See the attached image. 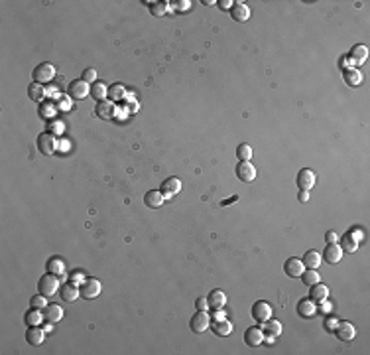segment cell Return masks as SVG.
I'll list each match as a JSON object with an SVG mask.
<instances>
[{
	"instance_id": "6da1fadb",
	"label": "cell",
	"mask_w": 370,
	"mask_h": 355,
	"mask_svg": "<svg viewBox=\"0 0 370 355\" xmlns=\"http://www.w3.org/2000/svg\"><path fill=\"white\" fill-rule=\"evenodd\" d=\"M32 77H34V83L46 85V83L53 81V77H55V67H53L52 63H48V61H44V63H40L38 67H34Z\"/></svg>"
},
{
	"instance_id": "7a4b0ae2",
	"label": "cell",
	"mask_w": 370,
	"mask_h": 355,
	"mask_svg": "<svg viewBox=\"0 0 370 355\" xmlns=\"http://www.w3.org/2000/svg\"><path fill=\"white\" fill-rule=\"evenodd\" d=\"M61 286H59V276H55V274H44L42 278H40V282H38V290H40V294H44V296H53L57 290H59Z\"/></svg>"
},
{
	"instance_id": "3957f363",
	"label": "cell",
	"mask_w": 370,
	"mask_h": 355,
	"mask_svg": "<svg viewBox=\"0 0 370 355\" xmlns=\"http://www.w3.org/2000/svg\"><path fill=\"white\" fill-rule=\"evenodd\" d=\"M209 326H211V316L205 312V310H197L195 314H193V318L189 320V328H191V332L193 334H203L205 330H209Z\"/></svg>"
},
{
	"instance_id": "277c9868",
	"label": "cell",
	"mask_w": 370,
	"mask_h": 355,
	"mask_svg": "<svg viewBox=\"0 0 370 355\" xmlns=\"http://www.w3.org/2000/svg\"><path fill=\"white\" fill-rule=\"evenodd\" d=\"M209 328H211L213 334L219 336V338H226V336L232 334V322L226 320L224 316H217V312H215V316L211 318V326H209Z\"/></svg>"
},
{
	"instance_id": "5b68a950",
	"label": "cell",
	"mask_w": 370,
	"mask_h": 355,
	"mask_svg": "<svg viewBox=\"0 0 370 355\" xmlns=\"http://www.w3.org/2000/svg\"><path fill=\"white\" fill-rule=\"evenodd\" d=\"M79 292L85 300H93L101 294V282L97 278H85L81 284H79Z\"/></svg>"
},
{
	"instance_id": "8992f818",
	"label": "cell",
	"mask_w": 370,
	"mask_h": 355,
	"mask_svg": "<svg viewBox=\"0 0 370 355\" xmlns=\"http://www.w3.org/2000/svg\"><path fill=\"white\" fill-rule=\"evenodd\" d=\"M67 95H69L73 101L87 99V97L91 95V85H89L87 81H83V79H75V81L69 83V87H67Z\"/></svg>"
},
{
	"instance_id": "52a82bcc",
	"label": "cell",
	"mask_w": 370,
	"mask_h": 355,
	"mask_svg": "<svg viewBox=\"0 0 370 355\" xmlns=\"http://www.w3.org/2000/svg\"><path fill=\"white\" fill-rule=\"evenodd\" d=\"M252 318L258 322V324H264L272 318V306L266 302V300H258L252 304Z\"/></svg>"
},
{
	"instance_id": "ba28073f",
	"label": "cell",
	"mask_w": 370,
	"mask_h": 355,
	"mask_svg": "<svg viewBox=\"0 0 370 355\" xmlns=\"http://www.w3.org/2000/svg\"><path fill=\"white\" fill-rule=\"evenodd\" d=\"M38 150H40L44 156H52V154L57 150L55 136L50 134V132H42V134L38 136Z\"/></svg>"
},
{
	"instance_id": "9c48e42d",
	"label": "cell",
	"mask_w": 370,
	"mask_h": 355,
	"mask_svg": "<svg viewBox=\"0 0 370 355\" xmlns=\"http://www.w3.org/2000/svg\"><path fill=\"white\" fill-rule=\"evenodd\" d=\"M244 344L250 346V348H258L264 344V330L254 326V328H248L244 332Z\"/></svg>"
},
{
	"instance_id": "30bf717a",
	"label": "cell",
	"mask_w": 370,
	"mask_h": 355,
	"mask_svg": "<svg viewBox=\"0 0 370 355\" xmlns=\"http://www.w3.org/2000/svg\"><path fill=\"white\" fill-rule=\"evenodd\" d=\"M315 179H317V176H315V172H313V170L303 168V170H299V174H297L296 183H297V187H299V189L309 191V189L315 185Z\"/></svg>"
},
{
	"instance_id": "8fae6325",
	"label": "cell",
	"mask_w": 370,
	"mask_h": 355,
	"mask_svg": "<svg viewBox=\"0 0 370 355\" xmlns=\"http://www.w3.org/2000/svg\"><path fill=\"white\" fill-rule=\"evenodd\" d=\"M159 191L163 193V197H173V195H177V193L181 191V181H179V178H175V176L165 178V179L161 181Z\"/></svg>"
},
{
	"instance_id": "7c38bea8",
	"label": "cell",
	"mask_w": 370,
	"mask_h": 355,
	"mask_svg": "<svg viewBox=\"0 0 370 355\" xmlns=\"http://www.w3.org/2000/svg\"><path fill=\"white\" fill-rule=\"evenodd\" d=\"M236 178L244 183H250L256 179V168L250 162H238L236 164Z\"/></svg>"
},
{
	"instance_id": "4fadbf2b",
	"label": "cell",
	"mask_w": 370,
	"mask_h": 355,
	"mask_svg": "<svg viewBox=\"0 0 370 355\" xmlns=\"http://www.w3.org/2000/svg\"><path fill=\"white\" fill-rule=\"evenodd\" d=\"M323 259H325L329 265L341 263V259H343V249H341V245H339V243H327V247H325V251H323Z\"/></svg>"
},
{
	"instance_id": "5bb4252c",
	"label": "cell",
	"mask_w": 370,
	"mask_h": 355,
	"mask_svg": "<svg viewBox=\"0 0 370 355\" xmlns=\"http://www.w3.org/2000/svg\"><path fill=\"white\" fill-rule=\"evenodd\" d=\"M335 336H337L341 342H351V340H355L357 330H355V326H353L351 322H339L337 328H335Z\"/></svg>"
},
{
	"instance_id": "9a60e30c",
	"label": "cell",
	"mask_w": 370,
	"mask_h": 355,
	"mask_svg": "<svg viewBox=\"0 0 370 355\" xmlns=\"http://www.w3.org/2000/svg\"><path fill=\"white\" fill-rule=\"evenodd\" d=\"M114 113H116V107H114V103L112 101H101V103H97V107H95V115L99 117V118H103V120H106V118H112L114 117Z\"/></svg>"
},
{
	"instance_id": "2e32d148",
	"label": "cell",
	"mask_w": 370,
	"mask_h": 355,
	"mask_svg": "<svg viewBox=\"0 0 370 355\" xmlns=\"http://www.w3.org/2000/svg\"><path fill=\"white\" fill-rule=\"evenodd\" d=\"M315 312H317V306L311 298H303L297 302V316L299 318H311V316H315Z\"/></svg>"
},
{
	"instance_id": "e0dca14e",
	"label": "cell",
	"mask_w": 370,
	"mask_h": 355,
	"mask_svg": "<svg viewBox=\"0 0 370 355\" xmlns=\"http://www.w3.org/2000/svg\"><path fill=\"white\" fill-rule=\"evenodd\" d=\"M26 340H28L30 346H42L44 340H46V332H44L40 326H28Z\"/></svg>"
},
{
	"instance_id": "ac0fdd59",
	"label": "cell",
	"mask_w": 370,
	"mask_h": 355,
	"mask_svg": "<svg viewBox=\"0 0 370 355\" xmlns=\"http://www.w3.org/2000/svg\"><path fill=\"white\" fill-rule=\"evenodd\" d=\"M303 270H305V265H303L299 259H296V257L288 259V261H286V265H284V272H286L290 278H299Z\"/></svg>"
},
{
	"instance_id": "d6986e66",
	"label": "cell",
	"mask_w": 370,
	"mask_h": 355,
	"mask_svg": "<svg viewBox=\"0 0 370 355\" xmlns=\"http://www.w3.org/2000/svg\"><path fill=\"white\" fill-rule=\"evenodd\" d=\"M230 16H232V20H236V22H246V20L250 18V8H248V4H244V2H234V6L230 8Z\"/></svg>"
},
{
	"instance_id": "ffe728a7",
	"label": "cell",
	"mask_w": 370,
	"mask_h": 355,
	"mask_svg": "<svg viewBox=\"0 0 370 355\" xmlns=\"http://www.w3.org/2000/svg\"><path fill=\"white\" fill-rule=\"evenodd\" d=\"M207 304H209V308H213V310H222L224 304H226L224 292H222V290H217V288L211 290L209 296H207Z\"/></svg>"
},
{
	"instance_id": "44dd1931",
	"label": "cell",
	"mask_w": 370,
	"mask_h": 355,
	"mask_svg": "<svg viewBox=\"0 0 370 355\" xmlns=\"http://www.w3.org/2000/svg\"><path fill=\"white\" fill-rule=\"evenodd\" d=\"M44 318L50 324H57L59 320H63V308L59 304H48V308L44 310Z\"/></svg>"
},
{
	"instance_id": "7402d4cb",
	"label": "cell",
	"mask_w": 370,
	"mask_h": 355,
	"mask_svg": "<svg viewBox=\"0 0 370 355\" xmlns=\"http://www.w3.org/2000/svg\"><path fill=\"white\" fill-rule=\"evenodd\" d=\"M163 201H165V197H163V193L158 191V189H150L148 193L144 195V203H146V207H150V209H158V207H161Z\"/></svg>"
},
{
	"instance_id": "603a6c76",
	"label": "cell",
	"mask_w": 370,
	"mask_h": 355,
	"mask_svg": "<svg viewBox=\"0 0 370 355\" xmlns=\"http://www.w3.org/2000/svg\"><path fill=\"white\" fill-rule=\"evenodd\" d=\"M59 296H61V300L63 302H75L79 296H81V292H79V286H75L73 282H69V284H63L61 288H59Z\"/></svg>"
},
{
	"instance_id": "cb8c5ba5",
	"label": "cell",
	"mask_w": 370,
	"mask_h": 355,
	"mask_svg": "<svg viewBox=\"0 0 370 355\" xmlns=\"http://www.w3.org/2000/svg\"><path fill=\"white\" fill-rule=\"evenodd\" d=\"M46 270H48L50 274L63 276V274H65V263H63V259H59V257H50L48 263H46Z\"/></svg>"
},
{
	"instance_id": "d4e9b609",
	"label": "cell",
	"mask_w": 370,
	"mask_h": 355,
	"mask_svg": "<svg viewBox=\"0 0 370 355\" xmlns=\"http://www.w3.org/2000/svg\"><path fill=\"white\" fill-rule=\"evenodd\" d=\"M327 296H329V288H327V284L317 282V284L309 286V298H311L313 302H323Z\"/></svg>"
},
{
	"instance_id": "484cf974",
	"label": "cell",
	"mask_w": 370,
	"mask_h": 355,
	"mask_svg": "<svg viewBox=\"0 0 370 355\" xmlns=\"http://www.w3.org/2000/svg\"><path fill=\"white\" fill-rule=\"evenodd\" d=\"M367 58H369V48L367 46H363V44H359V46H353V50H351V61L357 65H363L365 61H367Z\"/></svg>"
},
{
	"instance_id": "4316f807",
	"label": "cell",
	"mask_w": 370,
	"mask_h": 355,
	"mask_svg": "<svg viewBox=\"0 0 370 355\" xmlns=\"http://www.w3.org/2000/svg\"><path fill=\"white\" fill-rule=\"evenodd\" d=\"M301 263L305 265V268H319L321 263H323V257H321L319 251H313V249H311V251H307V253L303 255Z\"/></svg>"
},
{
	"instance_id": "83f0119b",
	"label": "cell",
	"mask_w": 370,
	"mask_h": 355,
	"mask_svg": "<svg viewBox=\"0 0 370 355\" xmlns=\"http://www.w3.org/2000/svg\"><path fill=\"white\" fill-rule=\"evenodd\" d=\"M264 336H268V338H280L282 336V324L278 322V320H268V322H264Z\"/></svg>"
},
{
	"instance_id": "f1b7e54d",
	"label": "cell",
	"mask_w": 370,
	"mask_h": 355,
	"mask_svg": "<svg viewBox=\"0 0 370 355\" xmlns=\"http://www.w3.org/2000/svg\"><path fill=\"white\" fill-rule=\"evenodd\" d=\"M301 282L305 284V286H313V284H317V282H321V276H319V272H317V268H305L303 272H301Z\"/></svg>"
},
{
	"instance_id": "f546056e",
	"label": "cell",
	"mask_w": 370,
	"mask_h": 355,
	"mask_svg": "<svg viewBox=\"0 0 370 355\" xmlns=\"http://www.w3.org/2000/svg\"><path fill=\"white\" fill-rule=\"evenodd\" d=\"M44 320H46V318H44L42 310H36V308L28 310V312H26V316H24L26 326H42V322H44Z\"/></svg>"
},
{
	"instance_id": "4dcf8cb0",
	"label": "cell",
	"mask_w": 370,
	"mask_h": 355,
	"mask_svg": "<svg viewBox=\"0 0 370 355\" xmlns=\"http://www.w3.org/2000/svg\"><path fill=\"white\" fill-rule=\"evenodd\" d=\"M91 97L97 99V103L106 101V97H108V87H106L105 83H101V81L93 83V85H91Z\"/></svg>"
},
{
	"instance_id": "1f68e13d",
	"label": "cell",
	"mask_w": 370,
	"mask_h": 355,
	"mask_svg": "<svg viewBox=\"0 0 370 355\" xmlns=\"http://www.w3.org/2000/svg\"><path fill=\"white\" fill-rule=\"evenodd\" d=\"M28 97L32 101H36V103H44V99H46V87L42 83H32L28 87Z\"/></svg>"
},
{
	"instance_id": "d6a6232c",
	"label": "cell",
	"mask_w": 370,
	"mask_h": 355,
	"mask_svg": "<svg viewBox=\"0 0 370 355\" xmlns=\"http://www.w3.org/2000/svg\"><path fill=\"white\" fill-rule=\"evenodd\" d=\"M57 115V105L50 103V101H44L40 105V117L46 118V120H53V117Z\"/></svg>"
},
{
	"instance_id": "836d02e7",
	"label": "cell",
	"mask_w": 370,
	"mask_h": 355,
	"mask_svg": "<svg viewBox=\"0 0 370 355\" xmlns=\"http://www.w3.org/2000/svg\"><path fill=\"white\" fill-rule=\"evenodd\" d=\"M124 97H126V89L122 87L120 83H112V85L108 87V101L116 103V101H122Z\"/></svg>"
},
{
	"instance_id": "e575fe53",
	"label": "cell",
	"mask_w": 370,
	"mask_h": 355,
	"mask_svg": "<svg viewBox=\"0 0 370 355\" xmlns=\"http://www.w3.org/2000/svg\"><path fill=\"white\" fill-rule=\"evenodd\" d=\"M345 81L351 85V87H359L363 83V73L359 69H347L345 71Z\"/></svg>"
},
{
	"instance_id": "d590c367",
	"label": "cell",
	"mask_w": 370,
	"mask_h": 355,
	"mask_svg": "<svg viewBox=\"0 0 370 355\" xmlns=\"http://www.w3.org/2000/svg\"><path fill=\"white\" fill-rule=\"evenodd\" d=\"M341 249H343L345 253H357V251H359V241H355V239L351 237V233H347V235L341 239Z\"/></svg>"
},
{
	"instance_id": "8d00e7d4",
	"label": "cell",
	"mask_w": 370,
	"mask_h": 355,
	"mask_svg": "<svg viewBox=\"0 0 370 355\" xmlns=\"http://www.w3.org/2000/svg\"><path fill=\"white\" fill-rule=\"evenodd\" d=\"M236 158H238L240 162H250V158H252V146L246 144V142L238 144V148H236Z\"/></svg>"
},
{
	"instance_id": "74e56055",
	"label": "cell",
	"mask_w": 370,
	"mask_h": 355,
	"mask_svg": "<svg viewBox=\"0 0 370 355\" xmlns=\"http://www.w3.org/2000/svg\"><path fill=\"white\" fill-rule=\"evenodd\" d=\"M48 296H44V294H36V296H32L30 298V306L32 308H36V310H46L48 308V300H46Z\"/></svg>"
},
{
	"instance_id": "f35d334b",
	"label": "cell",
	"mask_w": 370,
	"mask_h": 355,
	"mask_svg": "<svg viewBox=\"0 0 370 355\" xmlns=\"http://www.w3.org/2000/svg\"><path fill=\"white\" fill-rule=\"evenodd\" d=\"M150 12L154 16H163L167 12V2H154V4H150Z\"/></svg>"
},
{
	"instance_id": "ab89813d",
	"label": "cell",
	"mask_w": 370,
	"mask_h": 355,
	"mask_svg": "<svg viewBox=\"0 0 370 355\" xmlns=\"http://www.w3.org/2000/svg\"><path fill=\"white\" fill-rule=\"evenodd\" d=\"M83 81H87V83H97V71L93 69V67H87L85 71H83V77H81Z\"/></svg>"
},
{
	"instance_id": "60d3db41",
	"label": "cell",
	"mask_w": 370,
	"mask_h": 355,
	"mask_svg": "<svg viewBox=\"0 0 370 355\" xmlns=\"http://www.w3.org/2000/svg\"><path fill=\"white\" fill-rule=\"evenodd\" d=\"M48 130H50V134H53V136H55V134H61V132H63V124H61V122L52 120V122H50V126H48Z\"/></svg>"
},
{
	"instance_id": "b9f144b4",
	"label": "cell",
	"mask_w": 370,
	"mask_h": 355,
	"mask_svg": "<svg viewBox=\"0 0 370 355\" xmlns=\"http://www.w3.org/2000/svg\"><path fill=\"white\" fill-rule=\"evenodd\" d=\"M337 324H339V318H333V316H331V318H327V320H325V324H323V326H325V330H327V332H335Z\"/></svg>"
},
{
	"instance_id": "7bdbcfd3",
	"label": "cell",
	"mask_w": 370,
	"mask_h": 355,
	"mask_svg": "<svg viewBox=\"0 0 370 355\" xmlns=\"http://www.w3.org/2000/svg\"><path fill=\"white\" fill-rule=\"evenodd\" d=\"M71 97H59V101H57V107L59 109H63V111H69V107H71Z\"/></svg>"
},
{
	"instance_id": "ee69618b",
	"label": "cell",
	"mask_w": 370,
	"mask_h": 355,
	"mask_svg": "<svg viewBox=\"0 0 370 355\" xmlns=\"http://www.w3.org/2000/svg\"><path fill=\"white\" fill-rule=\"evenodd\" d=\"M175 8H177L179 12L189 10V8H191V2H189V0H179V2H175Z\"/></svg>"
},
{
	"instance_id": "f6af8a7d",
	"label": "cell",
	"mask_w": 370,
	"mask_h": 355,
	"mask_svg": "<svg viewBox=\"0 0 370 355\" xmlns=\"http://www.w3.org/2000/svg\"><path fill=\"white\" fill-rule=\"evenodd\" d=\"M325 241H327V243H339V235H337L335 231H327V233H325Z\"/></svg>"
},
{
	"instance_id": "bcb514c9",
	"label": "cell",
	"mask_w": 370,
	"mask_h": 355,
	"mask_svg": "<svg viewBox=\"0 0 370 355\" xmlns=\"http://www.w3.org/2000/svg\"><path fill=\"white\" fill-rule=\"evenodd\" d=\"M195 308H197V310H207V308H209V304H207V298H197V302H195Z\"/></svg>"
},
{
	"instance_id": "7dc6e473",
	"label": "cell",
	"mask_w": 370,
	"mask_h": 355,
	"mask_svg": "<svg viewBox=\"0 0 370 355\" xmlns=\"http://www.w3.org/2000/svg\"><path fill=\"white\" fill-rule=\"evenodd\" d=\"M217 4H219V8H221V10H230L234 2H232V0H219Z\"/></svg>"
},
{
	"instance_id": "c3c4849f",
	"label": "cell",
	"mask_w": 370,
	"mask_h": 355,
	"mask_svg": "<svg viewBox=\"0 0 370 355\" xmlns=\"http://www.w3.org/2000/svg\"><path fill=\"white\" fill-rule=\"evenodd\" d=\"M297 197H299V201H301V203H305V201L309 199V193H307L305 189H299V195H297Z\"/></svg>"
},
{
	"instance_id": "681fc988",
	"label": "cell",
	"mask_w": 370,
	"mask_h": 355,
	"mask_svg": "<svg viewBox=\"0 0 370 355\" xmlns=\"http://www.w3.org/2000/svg\"><path fill=\"white\" fill-rule=\"evenodd\" d=\"M331 308H333V304H331V302H329V300L325 298V300H323V306H321V310H323V312H331Z\"/></svg>"
},
{
	"instance_id": "f907efd6",
	"label": "cell",
	"mask_w": 370,
	"mask_h": 355,
	"mask_svg": "<svg viewBox=\"0 0 370 355\" xmlns=\"http://www.w3.org/2000/svg\"><path fill=\"white\" fill-rule=\"evenodd\" d=\"M203 4H205V6H213V4H217V2H213V0H203Z\"/></svg>"
}]
</instances>
